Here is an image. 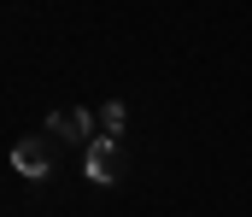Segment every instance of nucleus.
<instances>
[{"label":"nucleus","instance_id":"nucleus-2","mask_svg":"<svg viewBox=\"0 0 252 217\" xmlns=\"http://www.w3.org/2000/svg\"><path fill=\"white\" fill-rule=\"evenodd\" d=\"M12 170L30 176V182H41L53 170V135H24V141L12 147Z\"/></svg>","mask_w":252,"mask_h":217},{"label":"nucleus","instance_id":"nucleus-4","mask_svg":"<svg viewBox=\"0 0 252 217\" xmlns=\"http://www.w3.org/2000/svg\"><path fill=\"white\" fill-rule=\"evenodd\" d=\"M124 124H129V106L124 100H106V106H100V129H106V135H124Z\"/></svg>","mask_w":252,"mask_h":217},{"label":"nucleus","instance_id":"nucleus-1","mask_svg":"<svg viewBox=\"0 0 252 217\" xmlns=\"http://www.w3.org/2000/svg\"><path fill=\"white\" fill-rule=\"evenodd\" d=\"M82 170H88V182L112 188L124 176V147H118V135H94V141L82 147Z\"/></svg>","mask_w":252,"mask_h":217},{"label":"nucleus","instance_id":"nucleus-3","mask_svg":"<svg viewBox=\"0 0 252 217\" xmlns=\"http://www.w3.org/2000/svg\"><path fill=\"white\" fill-rule=\"evenodd\" d=\"M94 124H100V118H88L82 106H64V112L47 118V135H53V141H70V147H88L94 141Z\"/></svg>","mask_w":252,"mask_h":217}]
</instances>
